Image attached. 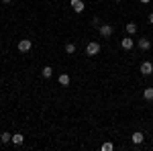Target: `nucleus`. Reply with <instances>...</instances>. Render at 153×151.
Returning a JSON list of instances; mask_svg holds the SVG:
<instances>
[{
	"label": "nucleus",
	"mask_w": 153,
	"mask_h": 151,
	"mask_svg": "<svg viewBox=\"0 0 153 151\" xmlns=\"http://www.w3.org/2000/svg\"><path fill=\"white\" fill-rule=\"evenodd\" d=\"M100 53V43H96V41H90L88 45H86V55L88 57H94Z\"/></svg>",
	"instance_id": "obj_1"
},
{
	"label": "nucleus",
	"mask_w": 153,
	"mask_h": 151,
	"mask_svg": "<svg viewBox=\"0 0 153 151\" xmlns=\"http://www.w3.org/2000/svg\"><path fill=\"white\" fill-rule=\"evenodd\" d=\"M98 31H100V35L104 37V39H108V37H112V33H114V27L108 25V23H104V25L98 27Z\"/></svg>",
	"instance_id": "obj_2"
},
{
	"label": "nucleus",
	"mask_w": 153,
	"mask_h": 151,
	"mask_svg": "<svg viewBox=\"0 0 153 151\" xmlns=\"http://www.w3.org/2000/svg\"><path fill=\"white\" fill-rule=\"evenodd\" d=\"M31 47H33V41H31V39H21V41L16 43V49H19L21 53H27V51H31Z\"/></svg>",
	"instance_id": "obj_3"
},
{
	"label": "nucleus",
	"mask_w": 153,
	"mask_h": 151,
	"mask_svg": "<svg viewBox=\"0 0 153 151\" xmlns=\"http://www.w3.org/2000/svg\"><path fill=\"white\" fill-rule=\"evenodd\" d=\"M137 47L143 49V51H149V49H151V41H149L147 37H141V39H137Z\"/></svg>",
	"instance_id": "obj_4"
},
{
	"label": "nucleus",
	"mask_w": 153,
	"mask_h": 151,
	"mask_svg": "<svg viewBox=\"0 0 153 151\" xmlns=\"http://www.w3.org/2000/svg\"><path fill=\"white\" fill-rule=\"evenodd\" d=\"M139 70H141L143 76H151V74H153V63H151V61H143Z\"/></svg>",
	"instance_id": "obj_5"
},
{
	"label": "nucleus",
	"mask_w": 153,
	"mask_h": 151,
	"mask_svg": "<svg viewBox=\"0 0 153 151\" xmlns=\"http://www.w3.org/2000/svg\"><path fill=\"white\" fill-rule=\"evenodd\" d=\"M131 141H133V143H135V145H141L143 141H145V135H143L141 131H135V133H133V135H131Z\"/></svg>",
	"instance_id": "obj_6"
},
{
	"label": "nucleus",
	"mask_w": 153,
	"mask_h": 151,
	"mask_svg": "<svg viewBox=\"0 0 153 151\" xmlns=\"http://www.w3.org/2000/svg\"><path fill=\"white\" fill-rule=\"evenodd\" d=\"M120 47H123L125 51H129V49L135 47V41H133L131 37H125V39H120Z\"/></svg>",
	"instance_id": "obj_7"
},
{
	"label": "nucleus",
	"mask_w": 153,
	"mask_h": 151,
	"mask_svg": "<svg viewBox=\"0 0 153 151\" xmlns=\"http://www.w3.org/2000/svg\"><path fill=\"white\" fill-rule=\"evenodd\" d=\"M57 82L61 84V86H70V84H71V78H70V74H61V76L57 78Z\"/></svg>",
	"instance_id": "obj_8"
},
{
	"label": "nucleus",
	"mask_w": 153,
	"mask_h": 151,
	"mask_svg": "<svg viewBox=\"0 0 153 151\" xmlns=\"http://www.w3.org/2000/svg\"><path fill=\"white\" fill-rule=\"evenodd\" d=\"M23 141H25L23 133H14V135H12V141H10V143H14V145H23Z\"/></svg>",
	"instance_id": "obj_9"
},
{
	"label": "nucleus",
	"mask_w": 153,
	"mask_h": 151,
	"mask_svg": "<svg viewBox=\"0 0 153 151\" xmlns=\"http://www.w3.org/2000/svg\"><path fill=\"white\" fill-rule=\"evenodd\" d=\"M41 76H43L45 80H47V78H51V76H53V68H51V65H45V68L41 70Z\"/></svg>",
	"instance_id": "obj_10"
},
{
	"label": "nucleus",
	"mask_w": 153,
	"mask_h": 151,
	"mask_svg": "<svg viewBox=\"0 0 153 151\" xmlns=\"http://www.w3.org/2000/svg\"><path fill=\"white\" fill-rule=\"evenodd\" d=\"M0 141H2V143L6 145V143H10V141H12V135H10V133H8V131H4V133L0 135Z\"/></svg>",
	"instance_id": "obj_11"
},
{
	"label": "nucleus",
	"mask_w": 153,
	"mask_h": 151,
	"mask_svg": "<svg viewBox=\"0 0 153 151\" xmlns=\"http://www.w3.org/2000/svg\"><path fill=\"white\" fill-rule=\"evenodd\" d=\"M127 33L129 35H135L137 33V23H127Z\"/></svg>",
	"instance_id": "obj_12"
},
{
	"label": "nucleus",
	"mask_w": 153,
	"mask_h": 151,
	"mask_svg": "<svg viewBox=\"0 0 153 151\" xmlns=\"http://www.w3.org/2000/svg\"><path fill=\"white\" fill-rule=\"evenodd\" d=\"M143 98L145 100H153V88H145L143 90Z\"/></svg>",
	"instance_id": "obj_13"
},
{
	"label": "nucleus",
	"mask_w": 153,
	"mask_h": 151,
	"mask_svg": "<svg viewBox=\"0 0 153 151\" xmlns=\"http://www.w3.org/2000/svg\"><path fill=\"white\" fill-rule=\"evenodd\" d=\"M65 53L74 55V53H76V43H68V45H65Z\"/></svg>",
	"instance_id": "obj_14"
},
{
	"label": "nucleus",
	"mask_w": 153,
	"mask_h": 151,
	"mask_svg": "<svg viewBox=\"0 0 153 151\" xmlns=\"http://www.w3.org/2000/svg\"><path fill=\"white\" fill-rule=\"evenodd\" d=\"M100 149H102V151H112V149H114V145H112V143H102Z\"/></svg>",
	"instance_id": "obj_15"
},
{
	"label": "nucleus",
	"mask_w": 153,
	"mask_h": 151,
	"mask_svg": "<svg viewBox=\"0 0 153 151\" xmlns=\"http://www.w3.org/2000/svg\"><path fill=\"white\" fill-rule=\"evenodd\" d=\"M92 25H94V27H100L102 23H100V19H98V16H94V19H92Z\"/></svg>",
	"instance_id": "obj_16"
},
{
	"label": "nucleus",
	"mask_w": 153,
	"mask_h": 151,
	"mask_svg": "<svg viewBox=\"0 0 153 151\" xmlns=\"http://www.w3.org/2000/svg\"><path fill=\"white\" fill-rule=\"evenodd\" d=\"M149 23L153 25V12H151V14H149Z\"/></svg>",
	"instance_id": "obj_17"
},
{
	"label": "nucleus",
	"mask_w": 153,
	"mask_h": 151,
	"mask_svg": "<svg viewBox=\"0 0 153 151\" xmlns=\"http://www.w3.org/2000/svg\"><path fill=\"white\" fill-rule=\"evenodd\" d=\"M2 2H4V4H10V2H12V0H2Z\"/></svg>",
	"instance_id": "obj_18"
},
{
	"label": "nucleus",
	"mask_w": 153,
	"mask_h": 151,
	"mask_svg": "<svg viewBox=\"0 0 153 151\" xmlns=\"http://www.w3.org/2000/svg\"><path fill=\"white\" fill-rule=\"evenodd\" d=\"M141 2H143V4H147V2H151V0H141Z\"/></svg>",
	"instance_id": "obj_19"
},
{
	"label": "nucleus",
	"mask_w": 153,
	"mask_h": 151,
	"mask_svg": "<svg viewBox=\"0 0 153 151\" xmlns=\"http://www.w3.org/2000/svg\"><path fill=\"white\" fill-rule=\"evenodd\" d=\"M114 2H120V0H114Z\"/></svg>",
	"instance_id": "obj_20"
}]
</instances>
